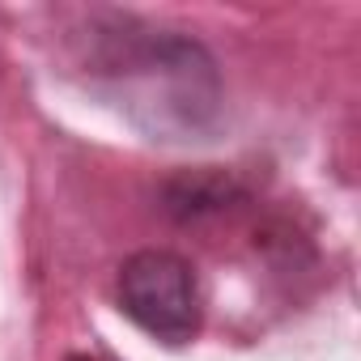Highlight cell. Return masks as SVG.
<instances>
[{
  "mask_svg": "<svg viewBox=\"0 0 361 361\" xmlns=\"http://www.w3.org/2000/svg\"><path fill=\"white\" fill-rule=\"evenodd\" d=\"M234 196H243V188L230 174H221L217 166H200L192 174H178L166 188V209L183 221H196L204 213H221Z\"/></svg>",
  "mask_w": 361,
  "mask_h": 361,
  "instance_id": "obj_3",
  "label": "cell"
},
{
  "mask_svg": "<svg viewBox=\"0 0 361 361\" xmlns=\"http://www.w3.org/2000/svg\"><path fill=\"white\" fill-rule=\"evenodd\" d=\"M81 85L161 145L213 140L226 119V85L213 51L132 13H90L73 30Z\"/></svg>",
  "mask_w": 361,
  "mask_h": 361,
  "instance_id": "obj_1",
  "label": "cell"
},
{
  "mask_svg": "<svg viewBox=\"0 0 361 361\" xmlns=\"http://www.w3.org/2000/svg\"><path fill=\"white\" fill-rule=\"evenodd\" d=\"M119 310L153 340L161 344H192L204 327V289L178 251H136L119 264L115 276Z\"/></svg>",
  "mask_w": 361,
  "mask_h": 361,
  "instance_id": "obj_2",
  "label": "cell"
}]
</instances>
